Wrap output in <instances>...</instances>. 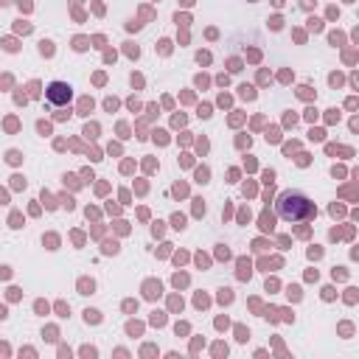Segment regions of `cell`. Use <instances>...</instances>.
I'll use <instances>...</instances> for the list:
<instances>
[{
	"mask_svg": "<svg viewBox=\"0 0 359 359\" xmlns=\"http://www.w3.org/2000/svg\"><path fill=\"white\" fill-rule=\"evenodd\" d=\"M45 98L53 104V107H67L70 98H73V87L67 81H50L45 87Z\"/></svg>",
	"mask_w": 359,
	"mask_h": 359,
	"instance_id": "cell-2",
	"label": "cell"
},
{
	"mask_svg": "<svg viewBox=\"0 0 359 359\" xmlns=\"http://www.w3.org/2000/svg\"><path fill=\"white\" fill-rule=\"evenodd\" d=\"M275 213L283 222H309L317 216L314 202L300 191H280L275 199Z\"/></svg>",
	"mask_w": 359,
	"mask_h": 359,
	"instance_id": "cell-1",
	"label": "cell"
}]
</instances>
